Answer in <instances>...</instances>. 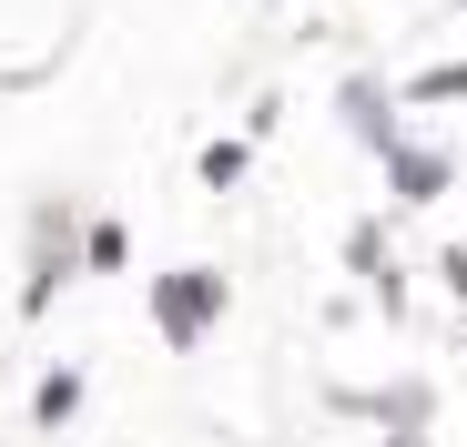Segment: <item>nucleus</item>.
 Wrapping results in <instances>:
<instances>
[{
	"mask_svg": "<svg viewBox=\"0 0 467 447\" xmlns=\"http://www.w3.org/2000/svg\"><path fill=\"white\" fill-rule=\"evenodd\" d=\"M223 306H234L223 265H173V275H152V336H163L173 356H193V346L223 326Z\"/></svg>",
	"mask_w": 467,
	"mask_h": 447,
	"instance_id": "1",
	"label": "nucleus"
},
{
	"mask_svg": "<svg viewBox=\"0 0 467 447\" xmlns=\"http://www.w3.org/2000/svg\"><path fill=\"white\" fill-rule=\"evenodd\" d=\"M376 163H386V193H397V203H437V193H457V153H447V142L397 132Z\"/></svg>",
	"mask_w": 467,
	"mask_h": 447,
	"instance_id": "2",
	"label": "nucleus"
},
{
	"mask_svg": "<svg viewBox=\"0 0 467 447\" xmlns=\"http://www.w3.org/2000/svg\"><path fill=\"white\" fill-rule=\"evenodd\" d=\"M346 275L366 285V306H386V326L407 316V275H397V244H386V224H346Z\"/></svg>",
	"mask_w": 467,
	"mask_h": 447,
	"instance_id": "3",
	"label": "nucleus"
},
{
	"mask_svg": "<svg viewBox=\"0 0 467 447\" xmlns=\"http://www.w3.org/2000/svg\"><path fill=\"white\" fill-rule=\"evenodd\" d=\"M336 112H346V132L366 142V153H386V142H397V132H407V122H397V92H376V82H366V71H356V82L336 92Z\"/></svg>",
	"mask_w": 467,
	"mask_h": 447,
	"instance_id": "4",
	"label": "nucleus"
},
{
	"mask_svg": "<svg viewBox=\"0 0 467 447\" xmlns=\"http://www.w3.org/2000/svg\"><path fill=\"white\" fill-rule=\"evenodd\" d=\"M376 427H437V377H386L376 387Z\"/></svg>",
	"mask_w": 467,
	"mask_h": 447,
	"instance_id": "5",
	"label": "nucleus"
},
{
	"mask_svg": "<svg viewBox=\"0 0 467 447\" xmlns=\"http://www.w3.org/2000/svg\"><path fill=\"white\" fill-rule=\"evenodd\" d=\"M71 417H82V366H51L31 387V427H71Z\"/></svg>",
	"mask_w": 467,
	"mask_h": 447,
	"instance_id": "6",
	"label": "nucleus"
},
{
	"mask_svg": "<svg viewBox=\"0 0 467 447\" xmlns=\"http://www.w3.org/2000/svg\"><path fill=\"white\" fill-rule=\"evenodd\" d=\"M244 163H254V142H234V132H223V142H203V163H193V173H203V193H234V183H244Z\"/></svg>",
	"mask_w": 467,
	"mask_h": 447,
	"instance_id": "7",
	"label": "nucleus"
},
{
	"mask_svg": "<svg viewBox=\"0 0 467 447\" xmlns=\"http://www.w3.org/2000/svg\"><path fill=\"white\" fill-rule=\"evenodd\" d=\"M407 112H427V102H467V61H437V71H417V82L397 92Z\"/></svg>",
	"mask_w": 467,
	"mask_h": 447,
	"instance_id": "8",
	"label": "nucleus"
},
{
	"mask_svg": "<svg viewBox=\"0 0 467 447\" xmlns=\"http://www.w3.org/2000/svg\"><path fill=\"white\" fill-rule=\"evenodd\" d=\"M122 255H132L122 224H92V234H82V265H92V275H122Z\"/></svg>",
	"mask_w": 467,
	"mask_h": 447,
	"instance_id": "9",
	"label": "nucleus"
},
{
	"mask_svg": "<svg viewBox=\"0 0 467 447\" xmlns=\"http://www.w3.org/2000/svg\"><path fill=\"white\" fill-rule=\"evenodd\" d=\"M437 285H447L457 306H467V244H447V255H437Z\"/></svg>",
	"mask_w": 467,
	"mask_h": 447,
	"instance_id": "10",
	"label": "nucleus"
},
{
	"mask_svg": "<svg viewBox=\"0 0 467 447\" xmlns=\"http://www.w3.org/2000/svg\"><path fill=\"white\" fill-rule=\"evenodd\" d=\"M376 447H437L427 427H376Z\"/></svg>",
	"mask_w": 467,
	"mask_h": 447,
	"instance_id": "11",
	"label": "nucleus"
},
{
	"mask_svg": "<svg viewBox=\"0 0 467 447\" xmlns=\"http://www.w3.org/2000/svg\"><path fill=\"white\" fill-rule=\"evenodd\" d=\"M457 346H467V306H457Z\"/></svg>",
	"mask_w": 467,
	"mask_h": 447,
	"instance_id": "12",
	"label": "nucleus"
}]
</instances>
